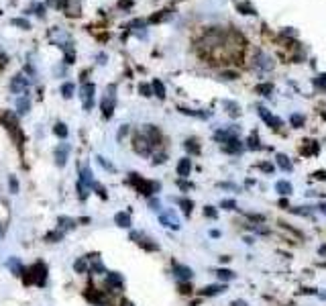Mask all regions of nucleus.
Here are the masks:
<instances>
[{
  "label": "nucleus",
  "mask_w": 326,
  "mask_h": 306,
  "mask_svg": "<svg viewBox=\"0 0 326 306\" xmlns=\"http://www.w3.org/2000/svg\"><path fill=\"white\" fill-rule=\"evenodd\" d=\"M29 273H33V275H31V278H25L27 284L35 282L37 286H45V282H47V267H45L43 261H37L31 269H29Z\"/></svg>",
  "instance_id": "1"
},
{
  "label": "nucleus",
  "mask_w": 326,
  "mask_h": 306,
  "mask_svg": "<svg viewBox=\"0 0 326 306\" xmlns=\"http://www.w3.org/2000/svg\"><path fill=\"white\" fill-rule=\"evenodd\" d=\"M114 92H116V86H114V84H110V86H108V90H106V96H104V98H102V102H100L102 114H104L106 118H110V116H112V112H114V104H116V96H114Z\"/></svg>",
  "instance_id": "2"
},
{
  "label": "nucleus",
  "mask_w": 326,
  "mask_h": 306,
  "mask_svg": "<svg viewBox=\"0 0 326 306\" xmlns=\"http://www.w3.org/2000/svg\"><path fill=\"white\" fill-rule=\"evenodd\" d=\"M3 120H5V127L11 131V135L15 137V141H23V135L19 133V118H17V114L15 112H11V110H7L5 114H3Z\"/></svg>",
  "instance_id": "3"
},
{
  "label": "nucleus",
  "mask_w": 326,
  "mask_h": 306,
  "mask_svg": "<svg viewBox=\"0 0 326 306\" xmlns=\"http://www.w3.org/2000/svg\"><path fill=\"white\" fill-rule=\"evenodd\" d=\"M131 182L137 186V190L141 194H147V196H151L153 190H159V184H151V182H145L143 178H139V174H131Z\"/></svg>",
  "instance_id": "4"
},
{
  "label": "nucleus",
  "mask_w": 326,
  "mask_h": 306,
  "mask_svg": "<svg viewBox=\"0 0 326 306\" xmlns=\"http://www.w3.org/2000/svg\"><path fill=\"white\" fill-rule=\"evenodd\" d=\"M70 151H72L70 143H62V145H57V147L53 149L55 164H57L59 168H64V166H66V162H68V158H70Z\"/></svg>",
  "instance_id": "5"
},
{
  "label": "nucleus",
  "mask_w": 326,
  "mask_h": 306,
  "mask_svg": "<svg viewBox=\"0 0 326 306\" xmlns=\"http://www.w3.org/2000/svg\"><path fill=\"white\" fill-rule=\"evenodd\" d=\"M133 147H135L137 153H141V156H149L151 149H153V145L149 143V139H147L143 133L135 135V143H133Z\"/></svg>",
  "instance_id": "6"
},
{
  "label": "nucleus",
  "mask_w": 326,
  "mask_h": 306,
  "mask_svg": "<svg viewBox=\"0 0 326 306\" xmlns=\"http://www.w3.org/2000/svg\"><path fill=\"white\" fill-rule=\"evenodd\" d=\"M94 92H96V86L94 84H84V88H82L84 110H90L94 106Z\"/></svg>",
  "instance_id": "7"
},
{
  "label": "nucleus",
  "mask_w": 326,
  "mask_h": 306,
  "mask_svg": "<svg viewBox=\"0 0 326 306\" xmlns=\"http://www.w3.org/2000/svg\"><path fill=\"white\" fill-rule=\"evenodd\" d=\"M159 221H161V225H165V227H169V229H173V231H177V229L182 227V225H180V219L175 217L173 210L161 212V214H159Z\"/></svg>",
  "instance_id": "8"
},
{
  "label": "nucleus",
  "mask_w": 326,
  "mask_h": 306,
  "mask_svg": "<svg viewBox=\"0 0 326 306\" xmlns=\"http://www.w3.org/2000/svg\"><path fill=\"white\" fill-rule=\"evenodd\" d=\"M257 110H259V116H261V118H263L265 122H267V125H269V127H273V129H279V127L283 125V122H281V118H277V116H273V114H271V112H269L267 108H263V106H259Z\"/></svg>",
  "instance_id": "9"
},
{
  "label": "nucleus",
  "mask_w": 326,
  "mask_h": 306,
  "mask_svg": "<svg viewBox=\"0 0 326 306\" xmlns=\"http://www.w3.org/2000/svg\"><path fill=\"white\" fill-rule=\"evenodd\" d=\"M255 66H257L259 70H263V72H267V70L273 68V59H271L267 53L257 51V55H255Z\"/></svg>",
  "instance_id": "10"
},
{
  "label": "nucleus",
  "mask_w": 326,
  "mask_h": 306,
  "mask_svg": "<svg viewBox=\"0 0 326 306\" xmlns=\"http://www.w3.org/2000/svg\"><path fill=\"white\" fill-rule=\"evenodd\" d=\"M27 88H29V80H27L25 76L17 74V76L13 78V82H11V90L15 92V94H25Z\"/></svg>",
  "instance_id": "11"
},
{
  "label": "nucleus",
  "mask_w": 326,
  "mask_h": 306,
  "mask_svg": "<svg viewBox=\"0 0 326 306\" xmlns=\"http://www.w3.org/2000/svg\"><path fill=\"white\" fill-rule=\"evenodd\" d=\"M173 273H175V278H177V280H182V282L192 280V275H194L192 267H188V265H180V263H175V265H173Z\"/></svg>",
  "instance_id": "12"
},
{
  "label": "nucleus",
  "mask_w": 326,
  "mask_h": 306,
  "mask_svg": "<svg viewBox=\"0 0 326 306\" xmlns=\"http://www.w3.org/2000/svg\"><path fill=\"white\" fill-rule=\"evenodd\" d=\"M143 135H145L147 139H149V143H151V145H157V143H159V139H161L159 129H157V127H153V125H145Z\"/></svg>",
  "instance_id": "13"
},
{
  "label": "nucleus",
  "mask_w": 326,
  "mask_h": 306,
  "mask_svg": "<svg viewBox=\"0 0 326 306\" xmlns=\"http://www.w3.org/2000/svg\"><path fill=\"white\" fill-rule=\"evenodd\" d=\"M80 176H82V178H80V182L84 184L86 188H94V184H96V182H94V176H92V170H90V168H88V166H86V168H82Z\"/></svg>",
  "instance_id": "14"
},
{
  "label": "nucleus",
  "mask_w": 326,
  "mask_h": 306,
  "mask_svg": "<svg viewBox=\"0 0 326 306\" xmlns=\"http://www.w3.org/2000/svg\"><path fill=\"white\" fill-rule=\"evenodd\" d=\"M106 286H108V288L118 290V288L123 286V275H121V273H116V271L106 273Z\"/></svg>",
  "instance_id": "15"
},
{
  "label": "nucleus",
  "mask_w": 326,
  "mask_h": 306,
  "mask_svg": "<svg viewBox=\"0 0 326 306\" xmlns=\"http://www.w3.org/2000/svg\"><path fill=\"white\" fill-rule=\"evenodd\" d=\"M222 149H224V151H228V153H239V151L243 149V145H241V141L236 139V137H230L228 141H224V143H222Z\"/></svg>",
  "instance_id": "16"
},
{
  "label": "nucleus",
  "mask_w": 326,
  "mask_h": 306,
  "mask_svg": "<svg viewBox=\"0 0 326 306\" xmlns=\"http://www.w3.org/2000/svg\"><path fill=\"white\" fill-rule=\"evenodd\" d=\"M190 172H192V162H190V158L180 160V164H177V176L188 178V176H190Z\"/></svg>",
  "instance_id": "17"
},
{
  "label": "nucleus",
  "mask_w": 326,
  "mask_h": 306,
  "mask_svg": "<svg viewBox=\"0 0 326 306\" xmlns=\"http://www.w3.org/2000/svg\"><path fill=\"white\" fill-rule=\"evenodd\" d=\"M114 223H116L118 227H123V229H129V227H131V217H129V212H116Z\"/></svg>",
  "instance_id": "18"
},
{
  "label": "nucleus",
  "mask_w": 326,
  "mask_h": 306,
  "mask_svg": "<svg viewBox=\"0 0 326 306\" xmlns=\"http://www.w3.org/2000/svg\"><path fill=\"white\" fill-rule=\"evenodd\" d=\"M29 110H31V100H29L27 96H21V98L17 100V112L23 116V114H27Z\"/></svg>",
  "instance_id": "19"
},
{
  "label": "nucleus",
  "mask_w": 326,
  "mask_h": 306,
  "mask_svg": "<svg viewBox=\"0 0 326 306\" xmlns=\"http://www.w3.org/2000/svg\"><path fill=\"white\" fill-rule=\"evenodd\" d=\"M7 267H9L15 275H23V265H21V259H19V257H9Z\"/></svg>",
  "instance_id": "20"
},
{
  "label": "nucleus",
  "mask_w": 326,
  "mask_h": 306,
  "mask_svg": "<svg viewBox=\"0 0 326 306\" xmlns=\"http://www.w3.org/2000/svg\"><path fill=\"white\" fill-rule=\"evenodd\" d=\"M224 290H226L224 284H214V286H206V288L202 290V294H204V296H216V294H222Z\"/></svg>",
  "instance_id": "21"
},
{
  "label": "nucleus",
  "mask_w": 326,
  "mask_h": 306,
  "mask_svg": "<svg viewBox=\"0 0 326 306\" xmlns=\"http://www.w3.org/2000/svg\"><path fill=\"white\" fill-rule=\"evenodd\" d=\"M275 190H277L281 196H289V194H291V184L285 182V180H279V182L275 184Z\"/></svg>",
  "instance_id": "22"
},
{
  "label": "nucleus",
  "mask_w": 326,
  "mask_h": 306,
  "mask_svg": "<svg viewBox=\"0 0 326 306\" xmlns=\"http://www.w3.org/2000/svg\"><path fill=\"white\" fill-rule=\"evenodd\" d=\"M289 122H291L293 129H302L304 122H306V118H304V114H300V112H293V114L289 116Z\"/></svg>",
  "instance_id": "23"
},
{
  "label": "nucleus",
  "mask_w": 326,
  "mask_h": 306,
  "mask_svg": "<svg viewBox=\"0 0 326 306\" xmlns=\"http://www.w3.org/2000/svg\"><path fill=\"white\" fill-rule=\"evenodd\" d=\"M151 88H153V94H155L157 98H165V86H163L161 80H153V82H151Z\"/></svg>",
  "instance_id": "24"
},
{
  "label": "nucleus",
  "mask_w": 326,
  "mask_h": 306,
  "mask_svg": "<svg viewBox=\"0 0 326 306\" xmlns=\"http://www.w3.org/2000/svg\"><path fill=\"white\" fill-rule=\"evenodd\" d=\"M90 269L94 271V273H106V269H104V263L96 257V255H92L90 257Z\"/></svg>",
  "instance_id": "25"
},
{
  "label": "nucleus",
  "mask_w": 326,
  "mask_h": 306,
  "mask_svg": "<svg viewBox=\"0 0 326 306\" xmlns=\"http://www.w3.org/2000/svg\"><path fill=\"white\" fill-rule=\"evenodd\" d=\"M255 92L261 96H271V92H273V86L271 84H257L255 86Z\"/></svg>",
  "instance_id": "26"
},
{
  "label": "nucleus",
  "mask_w": 326,
  "mask_h": 306,
  "mask_svg": "<svg viewBox=\"0 0 326 306\" xmlns=\"http://www.w3.org/2000/svg\"><path fill=\"white\" fill-rule=\"evenodd\" d=\"M53 133H55L59 139H66V137L70 135V131H68V127L64 125V122H57V125L53 127Z\"/></svg>",
  "instance_id": "27"
},
{
  "label": "nucleus",
  "mask_w": 326,
  "mask_h": 306,
  "mask_svg": "<svg viewBox=\"0 0 326 306\" xmlns=\"http://www.w3.org/2000/svg\"><path fill=\"white\" fill-rule=\"evenodd\" d=\"M74 92H76V86H74L72 82L62 84V96H64V98H72V96H74Z\"/></svg>",
  "instance_id": "28"
},
{
  "label": "nucleus",
  "mask_w": 326,
  "mask_h": 306,
  "mask_svg": "<svg viewBox=\"0 0 326 306\" xmlns=\"http://www.w3.org/2000/svg\"><path fill=\"white\" fill-rule=\"evenodd\" d=\"M88 267H90V265H88V259H86V257H80V259H76V263H74V269H76L78 273H86Z\"/></svg>",
  "instance_id": "29"
},
{
  "label": "nucleus",
  "mask_w": 326,
  "mask_h": 306,
  "mask_svg": "<svg viewBox=\"0 0 326 306\" xmlns=\"http://www.w3.org/2000/svg\"><path fill=\"white\" fill-rule=\"evenodd\" d=\"M76 227V223L72 221V219H68V217H59V227L57 229H62L64 233L68 231V229H74Z\"/></svg>",
  "instance_id": "30"
},
{
  "label": "nucleus",
  "mask_w": 326,
  "mask_h": 306,
  "mask_svg": "<svg viewBox=\"0 0 326 306\" xmlns=\"http://www.w3.org/2000/svg\"><path fill=\"white\" fill-rule=\"evenodd\" d=\"M277 166H279L281 170H285V172L291 170V162H289L287 156H283V153H279V156H277Z\"/></svg>",
  "instance_id": "31"
},
{
  "label": "nucleus",
  "mask_w": 326,
  "mask_h": 306,
  "mask_svg": "<svg viewBox=\"0 0 326 306\" xmlns=\"http://www.w3.org/2000/svg\"><path fill=\"white\" fill-rule=\"evenodd\" d=\"M236 9H239L243 15H255V9L249 3H239V5H236Z\"/></svg>",
  "instance_id": "32"
},
{
  "label": "nucleus",
  "mask_w": 326,
  "mask_h": 306,
  "mask_svg": "<svg viewBox=\"0 0 326 306\" xmlns=\"http://www.w3.org/2000/svg\"><path fill=\"white\" fill-rule=\"evenodd\" d=\"M64 235H66V233H64L62 229H57V231H53V233H49V235H47V241H51V243H57L59 239H64Z\"/></svg>",
  "instance_id": "33"
},
{
  "label": "nucleus",
  "mask_w": 326,
  "mask_h": 306,
  "mask_svg": "<svg viewBox=\"0 0 326 306\" xmlns=\"http://www.w3.org/2000/svg\"><path fill=\"white\" fill-rule=\"evenodd\" d=\"M13 25H15V27H21V29H25V31L31 29V23H29L27 19H15V21H13Z\"/></svg>",
  "instance_id": "34"
},
{
  "label": "nucleus",
  "mask_w": 326,
  "mask_h": 306,
  "mask_svg": "<svg viewBox=\"0 0 326 306\" xmlns=\"http://www.w3.org/2000/svg\"><path fill=\"white\" fill-rule=\"evenodd\" d=\"M216 273H218L220 280H232V278H234V273H232L230 269H218Z\"/></svg>",
  "instance_id": "35"
},
{
  "label": "nucleus",
  "mask_w": 326,
  "mask_h": 306,
  "mask_svg": "<svg viewBox=\"0 0 326 306\" xmlns=\"http://www.w3.org/2000/svg\"><path fill=\"white\" fill-rule=\"evenodd\" d=\"M139 92H141L143 96H151V94H153V88H151L149 84H141V86H139Z\"/></svg>",
  "instance_id": "36"
},
{
  "label": "nucleus",
  "mask_w": 326,
  "mask_h": 306,
  "mask_svg": "<svg viewBox=\"0 0 326 306\" xmlns=\"http://www.w3.org/2000/svg\"><path fill=\"white\" fill-rule=\"evenodd\" d=\"M306 143H308V145L302 147L304 153H316V151H318V143H314V141H306Z\"/></svg>",
  "instance_id": "37"
},
{
  "label": "nucleus",
  "mask_w": 326,
  "mask_h": 306,
  "mask_svg": "<svg viewBox=\"0 0 326 306\" xmlns=\"http://www.w3.org/2000/svg\"><path fill=\"white\" fill-rule=\"evenodd\" d=\"M9 186H11V192L17 194L19 192V182H17V176H11L9 178Z\"/></svg>",
  "instance_id": "38"
},
{
  "label": "nucleus",
  "mask_w": 326,
  "mask_h": 306,
  "mask_svg": "<svg viewBox=\"0 0 326 306\" xmlns=\"http://www.w3.org/2000/svg\"><path fill=\"white\" fill-rule=\"evenodd\" d=\"M184 145H186V149H188L190 153H194V156H196V153H200V147L196 145V141H186Z\"/></svg>",
  "instance_id": "39"
},
{
  "label": "nucleus",
  "mask_w": 326,
  "mask_h": 306,
  "mask_svg": "<svg viewBox=\"0 0 326 306\" xmlns=\"http://www.w3.org/2000/svg\"><path fill=\"white\" fill-rule=\"evenodd\" d=\"M31 11H33L37 17H45V7H43V5H39V3H37V5H33V7H31Z\"/></svg>",
  "instance_id": "40"
},
{
  "label": "nucleus",
  "mask_w": 326,
  "mask_h": 306,
  "mask_svg": "<svg viewBox=\"0 0 326 306\" xmlns=\"http://www.w3.org/2000/svg\"><path fill=\"white\" fill-rule=\"evenodd\" d=\"M165 19H169V11H161V15L151 17V23H159V21H165Z\"/></svg>",
  "instance_id": "41"
},
{
  "label": "nucleus",
  "mask_w": 326,
  "mask_h": 306,
  "mask_svg": "<svg viewBox=\"0 0 326 306\" xmlns=\"http://www.w3.org/2000/svg\"><path fill=\"white\" fill-rule=\"evenodd\" d=\"M220 208H224V210H234V208H236V202H234V200H222V202H220Z\"/></svg>",
  "instance_id": "42"
},
{
  "label": "nucleus",
  "mask_w": 326,
  "mask_h": 306,
  "mask_svg": "<svg viewBox=\"0 0 326 306\" xmlns=\"http://www.w3.org/2000/svg\"><path fill=\"white\" fill-rule=\"evenodd\" d=\"M249 149H261V145H259V139H257V135H251V137H249Z\"/></svg>",
  "instance_id": "43"
},
{
  "label": "nucleus",
  "mask_w": 326,
  "mask_h": 306,
  "mask_svg": "<svg viewBox=\"0 0 326 306\" xmlns=\"http://www.w3.org/2000/svg\"><path fill=\"white\" fill-rule=\"evenodd\" d=\"M204 217L216 219V210H214V206H206V208H204Z\"/></svg>",
  "instance_id": "44"
},
{
  "label": "nucleus",
  "mask_w": 326,
  "mask_h": 306,
  "mask_svg": "<svg viewBox=\"0 0 326 306\" xmlns=\"http://www.w3.org/2000/svg\"><path fill=\"white\" fill-rule=\"evenodd\" d=\"M180 204H182V208L186 210V214H192V200H180Z\"/></svg>",
  "instance_id": "45"
},
{
  "label": "nucleus",
  "mask_w": 326,
  "mask_h": 306,
  "mask_svg": "<svg viewBox=\"0 0 326 306\" xmlns=\"http://www.w3.org/2000/svg\"><path fill=\"white\" fill-rule=\"evenodd\" d=\"M78 192H80V198L84 200V198H88V188L84 186L82 182H78Z\"/></svg>",
  "instance_id": "46"
},
{
  "label": "nucleus",
  "mask_w": 326,
  "mask_h": 306,
  "mask_svg": "<svg viewBox=\"0 0 326 306\" xmlns=\"http://www.w3.org/2000/svg\"><path fill=\"white\" fill-rule=\"evenodd\" d=\"M94 190H96V194H98L100 198H106V190L100 186V184H94Z\"/></svg>",
  "instance_id": "47"
},
{
  "label": "nucleus",
  "mask_w": 326,
  "mask_h": 306,
  "mask_svg": "<svg viewBox=\"0 0 326 306\" xmlns=\"http://www.w3.org/2000/svg\"><path fill=\"white\" fill-rule=\"evenodd\" d=\"M66 3H68V0H49V5H53V7H57V9H64Z\"/></svg>",
  "instance_id": "48"
},
{
  "label": "nucleus",
  "mask_w": 326,
  "mask_h": 306,
  "mask_svg": "<svg viewBox=\"0 0 326 306\" xmlns=\"http://www.w3.org/2000/svg\"><path fill=\"white\" fill-rule=\"evenodd\" d=\"M96 160H98V164H100V166H102V168H106V170H112V166H110V164H108V162H106V160H104V158H102V156H98V158H96Z\"/></svg>",
  "instance_id": "49"
},
{
  "label": "nucleus",
  "mask_w": 326,
  "mask_h": 306,
  "mask_svg": "<svg viewBox=\"0 0 326 306\" xmlns=\"http://www.w3.org/2000/svg\"><path fill=\"white\" fill-rule=\"evenodd\" d=\"M222 78H224V80H234V78H236V72H224Z\"/></svg>",
  "instance_id": "50"
},
{
  "label": "nucleus",
  "mask_w": 326,
  "mask_h": 306,
  "mask_svg": "<svg viewBox=\"0 0 326 306\" xmlns=\"http://www.w3.org/2000/svg\"><path fill=\"white\" fill-rule=\"evenodd\" d=\"M133 5V0H121V3H118V7H123V9H129Z\"/></svg>",
  "instance_id": "51"
},
{
  "label": "nucleus",
  "mask_w": 326,
  "mask_h": 306,
  "mask_svg": "<svg viewBox=\"0 0 326 306\" xmlns=\"http://www.w3.org/2000/svg\"><path fill=\"white\" fill-rule=\"evenodd\" d=\"M149 206H151V210H159V200H151Z\"/></svg>",
  "instance_id": "52"
},
{
  "label": "nucleus",
  "mask_w": 326,
  "mask_h": 306,
  "mask_svg": "<svg viewBox=\"0 0 326 306\" xmlns=\"http://www.w3.org/2000/svg\"><path fill=\"white\" fill-rule=\"evenodd\" d=\"M7 66V55H3V53H0V70H3Z\"/></svg>",
  "instance_id": "53"
},
{
  "label": "nucleus",
  "mask_w": 326,
  "mask_h": 306,
  "mask_svg": "<svg viewBox=\"0 0 326 306\" xmlns=\"http://www.w3.org/2000/svg\"><path fill=\"white\" fill-rule=\"evenodd\" d=\"M180 292H182V294H190V292H192V288H188L186 284H182V288H180Z\"/></svg>",
  "instance_id": "54"
},
{
  "label": "nucleus",
  "mask_w": 326,
  "mask_h": 306,
  "mask_svg": "<svg viewBox=\"0 0 326 306\" xmlns=\"http://www.w3.org/2000/svg\"><path fill=\"white\" fill-rule=\"evenodd\" d=\"M163 162H165V156L161 153V156H157V158H155V162H153V164H163Z\"/></svg>",
  "instance_id": "55"
},
{
  "label": "nucleus",
  "mask_w": 326,
  "mask_h": 306,
  "mask_svg": "<svg viewBox=\"0 0 326 306\" xmlns=\"http://www.w3.org/2000/svg\"><path fill=\"white\" fill-rule=\"evenodd\" d=\"M261 168H263V170H265V172H273V166H269V164H263V166H261Z\"/></svg>",
  "instance_id": "56"
},
{
  "label": "nucleus",
  "mask_w": 326,
  "mask_h": 306,
  "mask_svg": "<svg viewBox=\"0 0 326 306\" xmlns=\"http://www.w3.org/2000/svg\"><path fill=\"white\" fill-rule=\"evenodd\" d=\"M314 176H316V178H322V180H326V172H316Z\"/></svg>",
  "instance_id": "57"
},
{
  "label": "nucleus",
  "mask_w": 326,
  "mask_h": 306,
  "mask_svg": "<svg viewBox=\"0 0 326 306\" xmlns=\"http://www.w3.org/2000/svg\"><path fill=\"white\" fill-rule=\"evenodd\" d=\"M104 61H106V55L100 53V55H98V64H104Z\"/></svg>",
  "instance_id": "58"
},
{
  "label": "nucleus",
  "mask_w": 326,
  "mask_h": 306,
  "mask_svg": "<svg viewBox=\"0 0 326 306\" xmlns=\"http://www.w3.org/2000/svg\"><path fill=\"white\" fill-rule=\"evenodd\" d=\"M232 306H247V304H245L243 300H234V302H232Z\"/></svg>",
  "instance_id": "59"
},
{
  "label": "nucleus",
  "mask_w": 326,
  "mask_h": 306,
  "mask_svg": "<svg viewBox=\"0 0 326 306\" xmlns=\"http://www.w3.org/2000/svg\"><path fill=\"white\" fill-rule=\"evenodd\" d=\"M121 306H133V302H131V300H123Z\"/></svg>",
  "instance_id": "60"
},
{
  "label": "nucleus",
  "mask_w": 326,
  "mask_h": 306,
  "mask_svg": "<svg viewBox=\"0 0 326 306\" xmlns=\"http://www.w3.org/2000/svg\"><path fill=\"white\" fill-rule=\"evenodd\" d=\"M5 233H7V229H5L3 225H0V239H3V237H5Z\"/></svg>",
  "instance_id": "61"
},
{
  "label": "nucleus",
  "mask_w": 326,
  "mask_h": 306,
  "mask_svg": "<svg viewBox=\"0 0 326 306\" xmlns=\"http://www.w3.org/2000/svg\"><path fill=\"white\" fill-rule=\"evenodd\" d=\"M320 212H324V214H326V202H322V204H320Z\"/></svg>",
  "instance_id": "62"
},
{
  "label": "nucleus",
  "mask_w": 326,
  "mask_h": 306,
  "mask_svg": "<svg viewBox=\"0 0 326 306\" xmlns=\"http://www.w3.org/2000/svg\"><path fill=\"white\" fill-rule=\"evenodd\" d=\"M318 78H320V82H324V84H326V74H320Z\"/></svg>",
  "instance_id": "63"
},
{
  "label": "nucleus",
  "mask_w": 326,
  "mask_h": 306,
  "mask_svg": "<svg viewBox=\"0 0 326 306\" xmlns=\"http://www.w3.org/2000/svg\"><path fill=\"white\" fill-rule=\"evenodd\" d=\"M320 298H322V300H326V292H320Z\"/></svg>",
  "instance_id": "64"
}]
</instances>
